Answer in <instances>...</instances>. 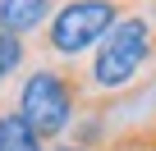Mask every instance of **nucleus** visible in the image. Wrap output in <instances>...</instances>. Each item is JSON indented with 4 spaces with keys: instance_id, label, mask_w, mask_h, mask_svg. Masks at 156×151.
Segmentation results:
<instances>
[{
    "instance_id": "f257e3e1",
    "label": "nucleus",
    "mask_w": 156,
    "mask_h": 151,
    "mask_svg": "<svg viewBox=\"0 0 156 151\" xmlns=\"http://www.w3.org/2000/svg\"><path fill=\"white\" fill-rule=\"evenodd\" d=\"M87 78H83V69L78 64H37L19 96H14V115L51 146V142H64V133L73 128V119L83 115L87 105Z\"/></svg>"
},
{
    "instance_id": "39448f33",
    "label": "nucleus",
    "mask_w": 156,
    "mask_h": 151,
    "mask_svg": "<svg viewBox=\"0 0 156 151\" xmlns=\"http://www.w3.org/2000/svg\"><path fill=\"white\" fill-rule=\"evenodd\" d=\"M23 60H28V41L0 28V83H5V78H14V73L23 69Z\"/></svg>"
},
{
    "instance_id": "7ed1b4c3",
    "label": "nucleus",
    "mask_w": 156,
    "mask_h": 151,
    "mask_svg": "<svg viewBox=\"0 0 156 151\" xmlns=\"http://www.w3.org/2000/svg\"><path fill=\"white\" fill-rule=\"evenodd\" d=\"M129 9H133L129 0H64V5L55 9V19L46 23V32H41V46L55 60L73 64L83 50H97L106 41V32Z\"/></svg>"
},
{
    "instance_id": "1a4fd4ad",
    "label": "nucleus",
    "mask_w": 156,
    "mask_h": 151,
    "mask_svg": "<svg viewBox=\"0 0 156 151\" xmlns=\"http://www.w3.org/2000/svg\"><path fill=\"white\" fill-rule=\"evenodd\" d=\"M147 19H151V23H156V0H147Z\"/></svg>"
},
{
    "instance_id": "9d476101",
    "label": "nucleus",
    "mask_w": 156,
    "mask_h": 151,
    "mask_svg": "<svg viewBox=\"0 0 156 151\" xmlns=\"http://www.w3.org/2000/svg\"><path fill=\"white\" fill-rule=\"evenodd\" d=\"M0 119H5V110H0Z\"/></svg>"
},
{
    "instance_id": "6e6552de",
    "label": "nucleus",
    "mask_w": 156,
    "mask_h": 151,
    "mask_svg": "<svg viewBox=\"0 0 156 151\" xmlns=\"http://www.w3.org/2000/svg\"><path fill=\"white\" fill-rule=\"evenodd\" d=\"M46 151H87V146H78V142H69V137H64V142H51Z\"/></svg>"
},
{
    "instance_id": "20e7f679",
    "label": "nucleus",
    "mask_w": 156,
    "mask_h": 151,
    "mask_svg": "<svg viewBox=\"0 0 156 151\" xmlns=\"http://www.w3.org/2000/svg\"><path fill=\"white\" fill-rule=\"evenodd\" d=\"M60 5L64 0H0V28L28 41L32 32H46V23L55 19Z\"/></svg>"
},
{
    "instance_id": "f03ea898",
    "label": "nucleus",
    "mask_w": 156,
    "mask_h": 151,
    "mask_svg": "<svg viewBox=\"0 0 156 151\" xmlns=\"http://www.w3.org/2000/svg\"><path fill=\"white\" fill-rule=\"evenodd\" d=\"M151 60H156V23L147 19V9H129V14L106 32V41L92 50L87 83H92V92L115 96L119 87H129V83L138 78Z\"/></svg>"
},
{
    "instance_id": "423d86ee",
    "label": "nucleus",
    "mask_w": 156,
    "mask_h": 151,
    "mask_svg": "<svg viewBox=\"0 0 156 151\" xmlns=\"http://www.w3.org/2000/svg\"><path fill=\"white\" fill-rule=\"evenodd\" d=\"M101 151H138V133H133V128H124V133H115Z\"/></svg>"
},
{
    "instance_id": "0eeeda50",
    "label": "nucleus",
    "mask_w": 156,
    "mask_h": 151,
    "mask_svg": "<svg viewBox=\"0 0 156 151\" xmlns=\"http://www.w3.org/2000/svg\"><path fill=\"white\" fill-rule=\"evenodd\" d=\"M133 133H138V151H156V119H147V124H138Z\"/></svg>"
}]
</instances>
